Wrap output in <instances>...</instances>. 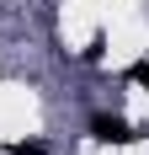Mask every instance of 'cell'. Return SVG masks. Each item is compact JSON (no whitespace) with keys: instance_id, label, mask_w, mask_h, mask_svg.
<instances>
[{"instance_id":"3","label":"cell","mask_w":149,"mask_h":155,"mask_svg":"<svg viewBox=\"0 0 149 155\" xmlns=\"http://www.w3.org/2000/svg\"><path fill=\"white\" fill-rule=\"evenodd\" d=\"M5 155H43V144H37V139H32V144H11Z\"/></svg>"},{"instance_id":"1","label":"cell","mask_w":149,"mask_h":155,"mask_svg":"<svg viewBox=\"0 0 149 155\" xmlns=\"http://www.w3.org/2000/svg\"><path fill=\"white\" fill-rule=\"evenodd\" d=\"M90 134H96L101 144H128V139H133V128L122 123V118H106V112H101V118H90Z\"/></svg>"},{"instance_id":"2","label":"cell","mask_w":149,"mask_h":155,"mask_svg":"<svg viewBox=\"0 0 149 155\" xmlns=\"http://www.w3.org/2000/svg\"><path fill=\"white\" fill-rule=\"evenodd\" d=\"M128 80H133V86H149V64H133V70H128Z\"/></svg>"}]
</instances>
